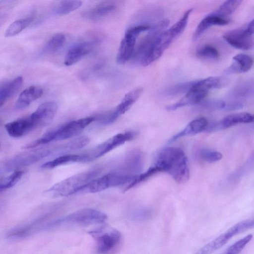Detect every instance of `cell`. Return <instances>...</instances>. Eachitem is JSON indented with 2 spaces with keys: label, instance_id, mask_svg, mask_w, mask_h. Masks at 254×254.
<instances>
[{
  "label": "cell",
  "instance_id": "cell-1",
  "mask_svg": "<svg viewBox=\"0 0 254 254\" xmlns=\"http://www.w3.org/2000/svg\"><path fill=\"white\" fill-rule=\"evenodd\" d=\"M155 165L161 172L168 173L179 184L186 183L190 178L187 158L183 150L177 147H167L158 153Z\"/></svg>",
  "mask_w": 254,
  "mask_h": 254
},
{
  "label": "cell",
  "instance_id": "cell-2",
  "mask_svg": "<svg viewBox=\"0 0 254 254\" xmlns=\"http://www.w3.org/2000/svg\"><path fill=\"white\" fill-rule=\"evenodd\" d=\"M192 10V9L187 10L176 23L159 35L139 62L142 66H147L159 59L173 41L183 33Z\"/></svg>",
  "mask_w": 254,
  "mask_h": 254
},
{
  "label": "cell",
  "instance_id": "cell-3",
  "mask_svg": "<svg viewBox=\"0 0 254 254\" xmlns=\"http://www.w3.org/2000/svg\"><path fill=\"white\" fill-rule=\"evenodd\" d=\"M95 120V116H90L70 121L48 130L37 139L23 145L22 148L33 149L53 141L67 139L76 136Z\"/></svg>",
  "mask_w": 254,
  "mask_h": 254
},
{
  "label": "cell",
  "instance_id": "cell-4",
  "mask_svg": "<svg viewBox=\"0 0 254 254\" xmlns=\"http://www.w3.org/2000/svg\"><path fill=\"white\" fill-rule=\"evenodd\" d=\"M99 168L78 173L55 184L44 191L48 196H67L77 193L81 189L96 178L100 172Z\"/></svg>",
  "mask_w": 254,
  "mask_h": 254
},
{
  "label": "cell",
  "instance_id": "cell-5",
  "mask_svg": "<svg viewBox=\"0 0 254 254\" xmlns=\"http://www.w3.org/2000/svg\"><path fill=\"white\" fill-rule=\"evenodd\" d=\"M220 84V79L218 76L195 80L192 86L181 99L167 106L166 109L168 111H174L183 107L198 104L206 96L210 89L218 88Z\"/></svg>",
  "mask_w": 254,
  "mask_h": 254
},
{
  "label": "cell",
  "instance_id": "cell-6",
  "mask_svg": "<svg viewBox=\"0 0 254 254\" xmlns=\"http://www.w3.org/2000/svg\"><path fill=\"white\" fill-rule=\"evenodd\" d=\"M136 177V176L128 174L121 171L113 172L94 179L77 193H95L112 187L127 185Z\"/></svg>",
  "mask_w": 254,
  "mask_h": 254
},
{
  "label": "cell",
  "instance_id": "cell-7",
  "mask_svg": "<svg viewBox=\"0 0 254 254\" xmlns=\"http://www.w3.org/2000/svg\"><path fill=\"white\" fill-rule=\"evenodd\" d=\"M253 219H247L234 225L199 249L194 254H212L224 246L233 237L249 229L253 228Z\"/></svg>",
  "mask_w": 254,
  "mask_h": 254
},
{
  "label": "cell",
  "instance_id": "cell-8",
  "mask_svg": "<svg viewBox=\"0 0 254 254\" xmlns=\"http://www.w3.org/2000/svg\"><path fill=\"white\" fill-rule=\"evenodd\" d=\"M135 136L136 133L133 131L118 133L87 152L82 154L83 162L91 161L99 158L126 142L133 139Z\"/></svg>",
  "mask_w": 254,
  "mask_h": 254
},
{
  "label": "cell",
  "instance_id": "cell-9",
  "mask_svg": "<svg viewBox=\"0 0 254 254\" xmlns=\"http://www.w3.org/2000/svg\"><path fill=\"white\" fill-rule=\"evenodd\" d=\"M151 26L148 24H141L128 28L122 39L117 56V61L121 64L127 62L133 56L135 50L136 39L142 32L148 30Z\"/></svg>",
  "mask_w": 254,
  "mask_h": 254
},
{
  "label": "cell",
  "instance_id": "cell-10",
  "mask_svg": "<svg viewBox=\"0 0 254 254\" xmlns=\"http://www.w3.org/2000/svg\"><path fill=\"white\" fill-rule=\"evenodd\" d=\"M97 244V251L106 254L114 249L120 242L121 234L117 229L107 226H102L89 232Z\"/></svg>",
  "mask_w": 254,
  "mask_h": 254
},
{
  "label": "cell",
  "instance_id": "cell-11",
  "mask_svg": "<svg viewBox=\"0 0 254 254\" xmlns=\"http://www.w3.org/2000/svg\"><path fill=\"white\" fill-rule=\"evenodd\" d=\"M107 218L106 214L101 211L91 208H84L58 220L52 225H58L63 223L83 225L99 224L104 223Z\"/></svg>",
  "mask_w": 254,
  "mask_h": 254
},
{
  "label": "cell",
  "instance_id": "cell-12",
  "mask_svg": "<svg viewBox=\"0 0 254 254\" xmlns=\"http://www.w3.org/2000/svg\"><path fill=\"white\" fill-rule=\"evenodd\" d=\"M254 20L244 28L234 29L226 32L223 38L232 47L240 50H248L254 45Z\"/></svg>",
  "mask_w": 254,
  "mask_h": 254
},
{
  "label": "cell",
  "instance_id": "cell-13",
  "mask_svg": "<svg viewBox=\"0 0 254 254\" xmlns=\"http://www.w3.org/2000/svg\"><path fill=\"white\" fill-rule=\"evenodd\" d=\"M54 152H58V146L33 149L12 158L7 162V167L12 169L31 165L49 156Z\"/></svg>",
  "mask_w": 254,
  "mask_h": 254
},
{
  "label": "cell",
  "instance_id": "cell-14",
  "mask_svg": "<svg viewBox=\"0 0 254 254\" xmlns=\"http://www.w3.org/2000/svg\"><path fill=\"white\" fill-rule=\"evenodd\" d=\"M143 92L142 87L136 88L127 93L121 103L112 111L99 115L97 117L101 123L108 125L116 121L118 118L127 111L139 98Z\"/></svg>",
  "mask_w": 254,
  "mask_h": 254
},
{
  "label": "cell",
  "instance_id": "cell-15",
  "mask_svg": "<svg viewBox=\"0 0 254 254\" xmlns=\"http://www.w3.org/2000/svg\"><path fill=\"white\" fill-rule=\"evenodd\" d=\"M58 109L57 104L53 101L41 104L29 116L35 128L45 127L50 124Z\"/></svg>",
  "mask_w": 254,
  "mask_h": 254
},
{
  "label": "cell",
  "instance_id": "cell-16",
  "mask_svg": "<svg viewBox=\"0 0 254 254\" xmlns=\"http://www.w3.org/2000/svg\"><path fill=\"white\" fill-rule=\"evenodd\" d=\"M254 117L249 113H240L228 115L218 122L208 124L205 131H215L225 129L241 123L253 122Z\"/></svg>",
  "mask_w": 254,
  "mask_h": 254
},
{
  "label": "cell",
  "instance_id": "cell-17",
  "mask_svg": "<svg viewBox=\"0 0 254 254\" xmlns=\"http://www.w3.org/2000/svg\"><path fill=\"white\" fill-rule=\"evenodd\" d=\"M95 44L94 42L88 41L73 45L67 51L64 59V64L70 66L78 62L93 50Z\"/></svg>",
  "mask_w": 254,
  "mask_h": 254
},
{
  "label": "cell",
  "instance_id": "cell-18",
  "mask_svg": "<svg viewBox=\"0 0 254 254\" xmlns=\"http://www.w3.org/2000/svg\"><path fill=\"white\" fill-rule=\"evenodd\" d=\"M4 127L8 134L14 138L22 137L35 128L30 116L9 122Z\"/></svg>",
  "mask_w": 254,
  "mask_h": 254
},
{
  "label": "cell",
  "instance_id": "cell-19",
  "mask_svg": "<svg viewBox=\"0 0 254 254\" xmlns=\"http://www.w3.org/2000/svg\"><path fill=\"white\" fill-rule=\"evenodd\" d=\"M43 94V89L37 85H32L24 89L19 95L15 104L17 110L27 108L35 100L41 97Z\"/></svg>",
  "mask_w": 254,
  "mask_h": 254
},
{
  "label": "cell",
  "instance_id": "cell-20",
  "mask_svg": "<svg viewBox=\"0 0 254 254\" xmlns=\"http://www.w3.org/2000/svg\"><path fill=\"white\" fill-rule=\"evenodd\" d=\"M143 157L139 150L131 152L127 157L124 164V168L121 171L137 176L140 174L143 167Z\"/></svg>",
  "mask_w": 254,
  "mask_h": 254
},
{
  "label": "cell",
  "instance_id": "cell-21",
  "mask_svg": "<svg viewBox=\"0 0 254 254\" xmlns=\"http://www.w3.org/2000/svg\"><path fill=\"white\" fill-rule=\"evenodd\" d=\"M229 19L220 17L212 13L206 16L199 23L192 36L193 40L198 39L209 28L212 26H223L228 24Z\"/></svg>",
  "mask_w": 254,
  "mask_h": 254
},
{
  "label": "cell",
  "instance_id": "cell-22",
  "mask_svg": "<svg viewBox=\"0 0 254 254\" xmlns=\"http://www.w3.org/2000/svg\"><path fill=\"white\" fill-rule=\"evenodd\" d=\"M233 62L226 69L224 72L227 74L246 72L253 66L252 58L244 54H239L233 58Z\"/></svg>",
  "mask_w": 254,
  "mask_h": 254
},
{
  "label": "cell",
  "instance_id": "cell-23",
  "mask_svg": "<svg viewBox=\"0 0 254 254\" xmlns=\"http://www.w3.org/2000/svg\"><path fill=\"white\" fill-rule=\"evenodd\" d=\"M116 8L117 4L114 1H104L91 8L84 16L88 19L97 20L112 13Z\"/></svg>",
  "mask_w": 254,
  "mask_h": 254
},
{
  "label": "cell",
  "instance_id": "cell-24",
  "mask_svg": "<svg viewBox=\"0 0 254 254\" xmlns=\"http://www.w3.org/2000/svg\"><path fill=\"white\" fill-rule=\"evenodd\" d=\"M208 124L207 119L204 117L194 119L191 121L182 131L173 136L169 140V142L171 143L180 137L196 134L205 130Z\"/></svg>",
  "mask_w": 254,
  "mask_h": 254
},
{
  "label": "cell",
  "instance_id": "cell-25",
  "mask_svg": "<svg viewBox=\"0 0 254 254\" xmlns=\"http://www.w3.org/2000/svg\"><path fill=\"white\" fill-rule=\"evenodd\" d=\"M254 93V84L252 81L243 82L230 92L228 97L230 100L243 101L245 98L250 97Z\"/></svg>",
  "mask_w": 254,
  "mask_h": 254
},
{
  "label": "cell",
  "instance_id": "cell-26",
  "mask_svg": "<svg viewBox=\"0 0 254 254\" xmlns=\"http://www.w3.org/2000/svg\"><path fill=\"white\" fill-rule=\"evenodd\" d=\"M75 162H83L82 154H67L59 156L43 164V169H52L59 166Z\"/></svg>",
  "mask_w": 254,
  "mask_h": 254
},
{
  "label": "cell",
  "instance_id": "cell-27",
  "mask_svg": "<svg viewBox=\"0 0 254 254\" xmlns=\"http://www.w3.org/2000/svg\"><path fill=\"white\" fill-rule=\"evenodd\" d=\"M31 17L16 20L13 22L6 29L4 36L11 37L16 36L28 26L33 21Z\"/></svg>",
  "mask_w": 254,
  "mask_h": 254
},
{
  "label": "cell",
  "instance_id": "cell-28",
  "mask_svg": "<svg viewBox=\"0 0 254 254\" xmlns=\"http://www.w3.org/2000/svg\"><path fill=\"white\" fill-rule=\"evenodd\" d=\"M195 157L199 160L207 163H213L222 158V154L216 150L206 148H200L195 152Z\"/></svg>",
  "mask_w": 254,
  "mask_h": 254
},
{
  "label": "cell",
  "instance_id": "cell-29",
  "mask_svg": "<svg viewBox=\"0 0 254 254\" xmlns=\"http://www.w3.org/2000/svg\"><path fill=\"white\" fill-rule=\"evenodd\" d=\"M242 2V0H239L225 1L212 13L220 17L227 18V16L231 15L238 8Z\"/></svg>",
  "mask_w": 254,
  "mask_h": 254
},
{
  "label": "cell",
  "instance_id": "cell-30",
  "mask_svg": "<svg viewBox=\"0 0 254 254\" xmlns=\"http://www.w3.org/2000/svg\"><path fill=\"white\" fill-rule=\"evenodd\" d=\"M65 36L62 33H57L48 41L44 48L47 53H52L60 49L65 41Z\"/></svg>",
  "mask_w": 254,
  "mask_h": 254
},
{
  "label": "cell",
  "instance_id": "cell-31",
  "mask_svg": "<svg viewBox=\"0 0 254 254\" xmlns=\"http://www.w3.org/2000/svg\"><path fill=\"white\" fill-rule=\"evenodd\" d=\"M81 4L80 0H62L56 6L55 11L58 14H66L78 9Z\"/></svg>",
  "mask_w": 254,
  "mask_h": 254
},
{
  "label": "cell",
  "instance_id": "cell-32",
  "mask_svg": "<svg viewBox=\"0 0 254 254\" xmlns=\"http://www.w3.org/2000/svg\"><path fill=\"white\" fill-rule=\"evenodd\" d=\"M23 174V171L17 170L10 175L0 179V192L15 185L20 181Z\"/></svg>",
  "mask_w": 254,
  "mask_h": 254
},
{
  "label": "cell",
  "instance_id": "cell-33",
  "mask_svg": "<svg viewBox=\"0 0 254 254\" xmlns=\"http://www.w3.org/2000/svg\"><path fill=\"white\" fill-rule=\"evenodd\" d=\"M160 172L161 170L160 168L154 165V166L149 168L145 172L140 173L137 176H136L135 179L131 183L127 185L126 189H125L124 191H125L131 189L132 188H133L138 184L146 181L155 174Z\"/></svg>",
  "mask_w": 254,
  "mask_h": 254
},
{
  "label": "cell",
  "instance_id": "cell-34",
  "mask_svg": "<svg viewBox=\"0 0 254 254\" xmlns=\"http://www.w3.org/2000/svg\"><path fill=\"white\" fill-rule=\"evenodd\" d=\"M196 56L202 59L216 60L219 58V54L214 47L206 45L197 50Z\"/></svg>",
  "mask_w": 254,
  "mask_h": 254
},
{
  "label": "cell",
  "instance_id": "cell-35",
  "mask_svg": "<svg viewBox=\"0 0 254 254\" xmlns=\"http://www.w3.org/2000/svg\"><path fill=\"white\" fill-rule=\"evenodd\" d=\"M195 80L177 84L169 87L163 92L165 96H173L188 92L192 86Z\"/></svg>",
  "mask_w": 254,
  "mask_h": 254
},
{
  "label": "cell",
  "instance_id": "cell-36",
  "mask_svg": "<svg viewBox=\"0 0 254 254\" xmlns=\"http://www.w3.org/2000/svg\"><path fill=\"white\" fill-rule=\"evenodd\" d=\"M253 236L249 234L231 245L224 254H239L252 240Z\"/></svg>",
  "mask_w": 254,
  "mask_h": 254
},
{
  "label": "cell",
  "instance_id": "cell-37",
  "mask_svg": "<svg viewBox=\"0 0 254 254\" xmlns=\"http://www.w3.org/2000/svg\"><path fill=\"white\" fill-rule=\"evenodd\" d=\"M226 102L223 100H213L206 101L202 104L203 108L209 110H224Z\"/></svg>",
  "mask_w": 254,
  "mask_h": 254
},
{
  "label": "cell",
  "instance_id": "cell-38",
  "mask_svg": "<svg viewBox=\"0 0 254 254\" xmlns=\"http://www.w3.org/2000/svg\"><path fill=\"white\" fill-rule=\"evenodd\" d=\"M152 214V211L150 209H141L134 213L133 218L137 220H145L150 218Z\"/></svg>",
  "mask_w": 254,
  "mask_h": 254
},
{
  "label": "cell",
  "instance_id": "cell-39",
  "mask_svg": "<svg viewBox=\"0 0 254 254\" xmlns=\"http://www.w3.org/2000/svg\"><path fill=\"white\" fill-rule=\"evenodd\" d=\"M11 97L7 89L6 83L0 85V108Z\"/></svg>",
  "mask_w": 254,
  "mask_h": 254
}]
</instances>
